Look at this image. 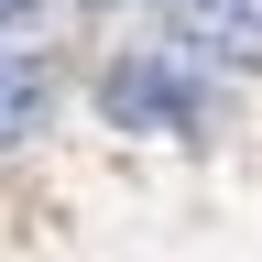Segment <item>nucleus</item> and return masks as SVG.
Returning a JSON list of instances; mask_svg holds the SVG:
<instances>
[{
  "instance_id": "39448f33",
  "label": "nucleus",
  "mask_w": 262,
  "mask_h": 262,
  "mask_svg": "<svg viewBox=\"0 0 262 262\" xmlns=\"http://www.w3.org/2000/svg\"><path fill=\"white\" fill-rule=\"evenodd\" d=\"M88 11H131V0H88Z\"/></svg>"
},
{
  "instance_id": "f257e3e1",
  "label": "nucleus",
  "mask_w": 262,
  "mask_h": 262,
  "mask_svg": "<svg viewBox=\"0 0 262 262\" xmlns=\"http://www.w3.org/2000/svg\"><path fill=\"white\" fill-rule=\"evenodd\" d=\"M98 98H110V120L142 131V142H196V131H208V88H196V66H175V55H120Z\"/></svg>"
},
{
  "instance_id": "f03ea898",
  "label": "nucleus",
  "mask_w": 262,
  "mask_h": 262,
  "mask_svg": "<svg viewBox=\"0 0 262 262\" xmlns=\"http://www.w3.org/2000/svg\"><path fill=\"white\" fill-rule=\"evenodd\" d=\"M186 33V55L208 66H262V0H164Z\"/></svg>"
},
{
  "instance_id": "7ed1b4c3",
  "label": "nucleus",
  "mask_w": 262,
  "mask_h": 262,
  "mask_svg": "<svg viewBox=\"0 0 262 262\" xmlns=\"http://www.w3.org/2000/svg\"><path fill=\"white\" fill-rule=\"evenodd\" d=\"M44 110H55V77H44L33 55H11V66H0V153L33 142V131H44Z\"/></svg>"
},
{
  "instance_id": "20e7f679",
  "label": "nucleus",
  "mask_w": 262,
  "mask_h": 262,
  "mask_svg": "<svg viewBox=\"0 0 262 262\" xmlns=\"http://www.w3.org/2000/svg\"><path fill=\"white\" fill-rule=\"evenodd\" d=\"M22 11H33V0H0V22H22Z\"/></svg>"
}]
</instances>
